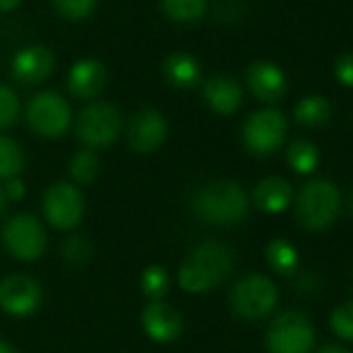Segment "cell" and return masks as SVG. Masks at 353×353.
Here are the masks:
<instances>
[{"mask_svg":"<svg viewBox=\"0 0 353 353\" xmlns=\"http://www.w3.org/2000/svg\"><path fill=\"white\" fill-rule=\"evenodd\" d=\"M192 210L208 225L233 227L248 216L250 198L237 181L214 179L196 190L192 198Z\"/></svg>","mask_w":353,"mask_h":353,"instance_id":"1","label":"cell"},{"mask_svg":"<svg viewBox=\"0 0 353 353\" xmlns=\"http://www.w3.org/2000/svg\"><path fill=\"white\" fill-rule=\"evenodd\" d=\"M233 268V252L223 241H204L196 245L190 256L181 262L179 274V287L185 293L198 295L214 289L219 283H223Z\"/></svg>","mask_w":353,"mask_h":353,"instance_id":"2","label":"cell"},{"mask_svg":"<svg viewBox=\"0 0 353 353\" xmlns=\"http://www.w3.org/2000/svg\"><path fill=\"white\" fill-rule=\"evenodd\" d=\"M341 212V194L332 181L312 179L295 198L297 223L307 231H322L330 227Z\"/></svg>","mask_w":353,"mask_h":353,"instance_id":"3","label":"cell"},{"mask_svg":"<svg viewBox=\"0 0 353 353\" xmlns=\"http://www.w3.org/2000/svg\"><path fill=\"white\" fill-rule=\"evenodd\" d=\"M316 343V330L310 318L297 310L276 314L266 330V349L270 353H310Z\"/></svg>","mask_w":353,"mask_h":353,"instance_id":"4","label":"cell"},{"mask_svg":"<svg viewBox=\"0 0 353 353\" xmlns=\"http://www.w3.org/2000/svg\"><path fill=\"white\" fill-rule=\"evenodd\" d=\"M26 121L30 129L44 139H59L67 133L73 114L69 102L59 92L36 94L26 108Z\"/></svg>","mask_w":353,"mask_h":353,"instance_id":"5","label":"cell"},{"mask_svg":"<svg viewBox=\"0 0 353 353\" xmlns=\"http://www.w3.org/2000/svg\"><path fill=\"white\" fill-rule=\"evenodd\" d=\"M121 129L123 117L110 102H92L75 119L77 139L90 150L110 145L119 137Z\"/></svg>","mask_w":353,"mask_h":353,"instance_id":"6","label":"cell"},{"mask_svg":"<svg viewBox=\"0 0 353 353\" xmlns=\"http://www.w3.org/2000/svg\"><path fill=\"white\" fill-rule=\"evenodd\" d=\"M3 243L13 258L21 262H34L44 256L48 248V235L36 216L19 212L7 219L3 225Z\"/></svg>","mask_w":353,"mask_h":353,"instance_id":"7","label":"cell"},{"mask_svg":"<svg viewBox=\"0 0 353 353\" xmlns=\"http://www.w3.org/2000/svg\"><path fill=\"white\" fill-rule=\"evenodd\" d=\"M285 137L287 119L276 108H260L252 112L241 127L243 145L254 156H270L283 145Z\"/></svg>","mask_w":353,"mask_h":353,"instance_id":"8","label":"cell"},{"mask_svg":"<svg viewBox=\"0 0 353 353\" xmlns=\"http://www.w3.org/2000/svg\"><path fill=\"white\" fill-rule=\"evenodd\" d=\"M229 299L233 312L239 318L258 320L274 310L279 301V289L264 274H248L233 285Z\"/></svg>","mask_w":353,"mask_h":353,"instance_id":"9","label":"cell"},{"mask_svg":"<svg viewBox=\"0 0 353 353\" xmlns=\"http://www.w3.org/2000/svg\"><path fill=\"white\" fill-rule=\"evenodd\" d=\"M85 212L81 190L69 181H57L42 196V214L59 231H73Z\"/></svg>","mask_w":353,"mask_h":353,"instance_id":"10","label":"cell"},{"mask_svg":"<svg viewBox=\"0 0 353 353\" xmlns=\"http://www.w3.org/2000/svg\"><path fill=\"white\" fill-rule=\"evenodd\" d=\"M44 299L40 283L30 274H9L0 281V307L13 318L32 316Z\"/></svg>","mask_w":353,"mask_h":353,"instance_id":"11","label":"cell"},{"mask_svg":"<svg viewBox=\"0 0 353 353\" xmlns=\"http://www.w3.org/2000/svg\"><path fill=\"white\" fill-rule=\"evenodd\" d=\"M166 119L156 108H141L127 123V143L135 154H152L166 139Z\"/></svg>","mask_w":353,"mask_h":353,"instance_id":"12","label":"cell"},{"mask_svg":"<svg viewBox=\"0 0 353 353\" xmlns=\"http://www.w3.org/2000/svg\"><path fill=\"white\" fill-rule=\"evenodd\" d=\"M139 320L145 336L154 343H172L185 328L183 314L166 301H148Z\"/></svg>","mask_w":353,"mask_h":353,"instance_id":"13","label":"cell"},{"mask_svg":"<svg viewBox=\"0 0 353 353\" xmlns=\"http://www.w3.org/2000/svg\"><path fill=\"white\" fill-rule=\"evenodd\" d=\"M13 77L23 85H38L54 71V54L46 46H28L13 57Z\"/></svg>","mask_w":353,"mask_h":353,"instance_id":"14","label":"cell"},{"mask_svg":"<svg viewBox=\"0 0 353 353\" xmlns=\"http://www.w3.org/2000/svg\"><path fill=\"white\" fill-rule=\"evenodd\" d=\"M245 81L250 92L266 104L279 102L287 92V77L285 73L268 61H256L248 67Z\"/></svg>","mask_w":353,"mask_h":353,"instance_id":"15","label":"cell"},{"mask_svg":"<svg viewBox=\"0 0 353 353\" xmlns=\"http://www.w3.org/2000/svg\"><path fill=\"white\" fill-rule=\"evenodd\" d=\"M202 96H204V102L208 104V108L221 117H229V114L237 112L243 102L241 85L237 83L235 77H231L227 73H216V75L208 77L202 85Z\"/></svg>","mask_w":353,"mask_h":353,"instance_id":"16","label":"cell"},{"mask_svg":"<svg viewBox=\"0 0 353 353\" xmlns=\"http://www.w3.org/2000/svg\"><path fill=\"white\" fill-rule=\"evenodd\" d=\"M106 85V67L98 59L77 61L67 75V90L73 98L92 100Z\"/></svg>","mask_w":353,"mask_h":353,"instance_id":"17","label":"cell"},{"mask_svg":"<svg viewBox=\"0 0 353 353\" xmlns=\"http://www.w3.org/2000/svg\"><path fill=\"white\" fill-rule=\"evenodd\" d=\"M252 202L258 210L266 214L285 212L293 202V188L283 176H266L258 181L252 192Z\"/></svg>","mask_w":353,"mask_h":353,"instance_id":"18","label":"cell"},{"mask_svg":"<svg viewBox=\"0 0 353 353\" xmlns=\"http://www.w3.org/2000/svg\"><path fill=\"white\" fill-rule=\"evenodd\" d=\"M162 73L172 88H179V90H190L198 85L202 79V67L198 59L188 52H174L166 57L162 65Z\"/></svg>","mask_w":353,"mask_h":353,"instance_id":"19","label":"cell"},{"mask_svg":"<svg viewBox=\"0 0 353 353\" xmlns=\"http://www.w3.org/2000/svg\"><path fill=\"white\" fill-rule=\"evenodd\" d=\"M330 102L322 96H305L293 108V121L301 127L316 129L330 121Z\"/></svg>","mask_w":353,"mask_h":353,"instance_id":"20","label":"cell"},{"mask_svg":"<svg viewBox=\"0 0 353 353\" xmlns=\"http://www.w3.org/2000/svg\"><path fill=\"white\" fill-rule=\"evenodd\" d=\"M266 262L268 266L283 276H291L295 274V270L299 268V254L297 248L293 243H289L287 239H272L266 245Z\"/></svg>","mask_w":353,"mask_h":353,"instance_id":"21","label":"cell"},{"mask_svg":"<svg viewBox=\"0 0 353 353\" xmlns=\"http://www.w3.org/2000/svg\"><path fill=\"white\" fill-rule=\"evenodd\" d=\"M69 174L75 185H90L100 174V158L94 150L83 148L75 152L69 160Z\"/></svg>","mask_w":353,"mask_h":353,"instance_id":"22","label":"cell"},{"mask_svg":"<svg viewBox=\"0 0 353 353\" xmlns=\"http://www.w3.org/2000/svg\"><path fill=\"white\" fill-rule=\"evenodd\" d=\"M23 168H26L23 148L15 139L0 133V181L21 176Z\"/></svg>","mask_w":353,"mask_h":353,"instance_id":"23","label":"cell"},{"mask_svg":"<svg viewBox=\"0 0 353 353\" xmlns=\"http://www.w3.org/2000/svg\"><path fill=\"white\" fill-rule=\"evenodd\" d=\"M320 154L318 148L307 139H295L287 148V164L297 174H310L318 168Z\"/></svg>","mask_w":353,"mask_h":353,"instance_id":"24","label":"cell"},{"mask_svg":"<svg viewBox=\"0 0 353 353\" xmlns=\"http://www.w3.org/2000/svg\"><path fill=\"white\" fill-rule=\"evenodd\" d=\"M139 289L150 301H162L170 291V274L160 264H150L139 276Z\"/></svg>","mask_w":353,"mask_h":353,"instance_id":"25","label":"cell"},{"mask_svg":"<svg viewBox=\"0 0 353 353\" xmlns=\"http://www.w3.org/2000/svg\"><path fill=\"white\" fill-rule=\"evenodd\" d=\"M162 11L176 23H194L206 15L208 0H162Z\"/></svg>","mask_w":353,"mask_h":353,"instance_id":"26","label":"cell"},{"mask_svg":"<svg viewBox=\"0 0 353 353\" xmlns=\"http://www.w3.org/2000/svg\"><path fill=\"white\" fill-rule=\"evenodd\" d=\"M61 258L65 260L67 266H83L90 262L92 258V245L85 237L81 235H69L65 241H63V248H61Z\"/></svg>","mask_w":353,"mask_h":353,"instance_id":"27","label":"cell"},{"mask_svg":"<svg viewBox=\"0 0 353 353\" xmlns=\"http://www.w3.org/2000/svg\"><path fill=\"white\" fill-rule=\"evenodd\" d=\"M330 328L343 341L353 343V301L336 305L330 314Z\"/></svg>","mask_w":353,"mask_h":353,"instance_id":"28","label":"cell"},{"mask_svg":"<svg viewBox=\"0 0 353 353\" xmlns=\"http://www.w3.org/2000/svg\"><path fill=\"white\" fill-rule=\"evenodd\" d=\"M52 5L61 17L79 21V19H85L92 15V11L96 7V0H52Z\"/></svg>","mask_w":353,"mask_h":353,"instance_id":"29","label":"cell"},{"mask_svg":"<svg viewBox=\"0 0 353 353\" xmlns=\"http://www.w3.org/2000/svg\"><path fill=\"white\" fill-rule=\"evenodd\" d=\"M19 117V98L15 90L0 83V129L11 127Z\"/></svg>","mask_w":353,"mask_h":353,"instance_id":"30","label":"cell"},{"mask_svg":"<svg viewBox=\"0 0 353 353\" xmlns=\"http://www.w3.org/2000/svg\"><path fill=\"white\" fill-rule=\"evenodd\" d=\"M334 77L341 85L353 88V52H347L336 59L334 65Z\"/></svg>","mask_w":353,"mask_h":353,"instance_id":"31","label":"cell"},{"mask_svg":"<svg viewBox=\"0 0 353 353\" xmlns=\"http://www.w3.org/2000/svg\"><path fill=\"white\" fill-rule=\"evenodd\" d=\"M3 194L7 198V202H19L26 198V181L21 176H13V179H7L3 185Z\"/></svg>","mask_w":353,"mask_h":353,"instance_id":"32","label":"cell"},{"mask_svg":"<svg viewBox=\"0 0 353 353\" xmlns=\"http://www.w3.org/2000/svg\"><path fill=\"white\" fill-rule=\"evenodd\" d=\"M21 5V0H0V11L3 13H11Z\"/></svg>","mask_w":353,"mask_h":353,"instance_id":"33","label":"cell"},{"mask_svg":"<svg viewBox=\"0 0 353 353\" xmlns=\"http://www.w3.org/2000/svg\"><path fill=\"white\" fill-rule=\"evenodd\" d=\"M314 353H351V351L345 349V347H341V345H324V347H320Z\"/></svg>","mask_w":353,"mask_h":353,"instance_id":"34","label":"cell"},{"mask_svg":"<svg viewBox=\"0 0 353 353\" xmlns=\"http://www.w3.org/2000/svg\"><path fill=\"white\" fill-rule=\"evenodd\" d=\"M0 353H17V349L11 343H7L5 339H0Z\"/></svg>","mask_w":353,"mask_h":353,"instance_id":"35","label":"cell"},{"mask_svg":"<svg viewBox=\"0 0 353 353\" xmlns=\"http://www.w3.org/2000/svg\"><path fill=\"white\" fill-rule=\"evenodd\" d=\"M7 198H5V194H3V185H0V216L5 214V210H7Z\"/></svg>","mask_w":353,"mask_h":353,"instance_id":"36","label":"cell"},{"mask_svg":"<svg viewBox=\"0 0 353 353\" xmlns=\"http://www.w3.org/2000/svg\"><path fill=\"white\" fill-rule=\"evenodd\" d=\"M349 210H351V214H353V192H351V198H349Z\"/></svg>","mask_w":353,"mask_h":353,"instance_id":"37","label":"cell"}]
</instances>
